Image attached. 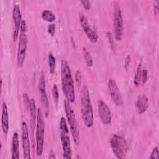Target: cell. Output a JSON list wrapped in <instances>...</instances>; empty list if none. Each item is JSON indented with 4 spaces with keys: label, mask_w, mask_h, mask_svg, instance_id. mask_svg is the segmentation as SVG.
Listing matches in <instances>:
<instances>
[{
    "label": "cell",
    "mask_w": 159,
    "mask_h": 159,
    "mask_svg": "<svg viewBox=\"0 0 159 159\" xmlns=\"http://www.w3.org/2000/svg\"><path fill=\"white\" fill-rule=\"evenodd\" d=\"M61 80L62 91L66 100L71 103L74 102L75 101L74 82L70 68L65 60H63L61 63Z\"/></svg>",
    "instance_id": "obj_1"
},
{
    "label": "cell",
    "mask_w": 159,
    "mask_h": 159,
    "mask_svg": "<svg viewBox=\"0 0 159 159\" xmlns=\"http://www.w3.org/2000/svg\"><path fill=\"white\" fill-rule=\"evenodd\" d=\"M39 90L41 102L45 110V114L47 117L49 113V103H48L47 93L46 91L45 78V75L43 71L41 72V75L39 78Z\"/></svg>",
    "instance_id": "obj_9"
},
{
    "label": "cell",
    "mask_w": 159,
    "mask_h": 159,
    "mask_svg": "<svg viewBox=\"0 0 159 159\" xmlns=\"http://www.w3.org/2000/svg\"><path fill=\"white\" fill-rule=\"evenodd\" d=\"M81 104L83 122L87 127H91L93 126L94 122L93 111L89 92L86 85H84L81 89Z\"/></svg>",
    "instance_id": "obj_2"
},
{
    "label": "cell",
    "mask_w": 159,
    "mask_h": 159,
    "mask_svg": "<svg viewBox=\"0 0 159 159\" xmlns=\"http://www.w3.org/2000/svg\"><path fill=\"white\" fill-rule=\"evenodd\" d=\"M22 143L24 158H30V144L29 140V130L27 123L24 121L22 122Z\"/></svg>",
    "instance_id": "obj_12"
},
{
    "label": "cell",
    "mask_w": 159,
    "mask_h": 159,
    "mask_svg": "<svg viewBox=\"0 0 159 159\" xmlns=\"http://www.w3.org/2000/svg\"><path fill=\"white\" fill-rule=\"evenodd\" d=\"M158 1H155V2H154V4H153V11H154V13L155 15H157L158 12Z\"/></svg>",
    "instance_id": "obj_29"
},
{
    "label": "cell",
    "mask_w": 159,
    "mask_h": 159,
    "mask_svg": "<svg viewBox=\"0 0 159 159\" xmlns=\"http://www.w3.org/2000/svg\"><path fill=\"white\" fill-rule=\"evenodd\" d=\"M148 107V99L144 95H140L138 96L136 101V108L139 114L144 113Z\"/></svg>",
    "instance_id": "obj_16"
},
{
    "label": "cell",
    "mask_w": 159,
    "mask_h": 159,
    "mask_svg": "<svg viewBox=\"0 0 159 159\" xmlns=\"http://www.w3.org/2000/svg\"><path fill=\"white\" fill-rule=\"evenodd\" d=\"M75 78L76 83L78 86H80L81 83H82V79H83V76H82V73L80 70H76L75 72Z\"/></svg>",
    "instance_id": "obj_25"
},
{
    "label": "cell",
    "mask_w": 159,
    "mask_h": 159,
    "mask_svg": "<svg viewBox=\"0 0 159 159\" xmlns=\"http://www.w3.org/2000/svg\"><path fill=\"white\" fill-rule=\"evenodd\" d=\"M150 158L154 159H159V149L158 146L154 147V148L152 151Z\"/></svg>",
    "instance_id": "obj_26"
},
{
    "label": "cell",
    "mask_w": 159,
    "mask_h": 159,
    "mask_svg": "<svg viewBox=\"0 0 159 159\" xmlns=\"http://www.w3.org/2000/svg\"><path fill=\"white\" fill-rule=\"evenodd\" d=\"M11 158L18 159L19 158V135L17 132H14L12 138L11 145Z\"/></svg>",
    "instance_id": "obj_17"
},
{
    "label": "cell",
    "mask_w": 159,
    "mask_h": 159,
    "mask_svg": "<svg viewBox=\"0 0 159 159\" xmlns=\"http://www.w3.org/2000/svg\"><path fill=\"white\" fill-rule=\"evenodd\" d=\"M60 139L62 145L63 156L64 158L69 159L72 158V150L71 141L69 136V129L67 124H62L60 126Z\"/></svg>",
    "instance_id": "obj_7"
},
{
    "label": "cell",
    "mask_w": 159,
    "mask_h": 159,
    "mask_svg": "<svg viewBox=\"0 0 159 159\" xmlns=\"http://www.w3.org/2000/svg\"><path fill=\"white\" fill-rule=\"evenodd\" d=\"M47 31L50 34V35L53 36L55 32V25L53 23L50 24L47 27Z\"/></svg>",
    "instance_id": "obj_27"
},
{
    "label": "cell",
    "mask_w": 159,
    "mask_h": 159,
    "mask_svg": "<svg viewBox=\"0 0 159 159\" xmlns=\"http://www.w3.org/2000/svg\"><path fill=\"white\" fill-rule=\"evenodd\" d=\"M42 18L45 21L52 22L55 20L56 17L52 11L50 10H44L42 12Z\"/></svg>",
    "instance_id": "obj_19"
},
{
    "label": "cell",
    "mask_w": 159,
    "mask_h": 159,
    "mask_svg": "<svg viewBox=\"0 0 159 159\" xmlns=\"http://www.w3.org/2000/svg\"><path fill=\"white\" fill-rule=\"evenodd\" d=\"M52 94H53V98L54 99V101L56 104L58 103V99H59V93H58V87L56 84H54L52 88Z\"/></svg>",
    "instance_id": "obj_24"
},
{
    "label": "cell",
    "mask_w": 159,
    "mask_h": 159,
    "mask_svg": "<svg viewBox=\"0 0 159 159\" xmlns=\"http://www.w3.org/2000/svg\"><path fill=\"white\" fill-rule=\"evenodd\" d=\"M147 78H148V75H147V70L144 68H142L140 74V83L141 84H144L147 81Z\"/></svg>",
    "instance_id": "obj_22"
},
{
    "label": "cell",
    "mask_w": 159,
    "mask_h": 159,
    "mask_svg": "<svg viewBox=\"0 0 159 159\" xmlns=\"http://www.w3.org/2000/svg\"><path fill=\"white\" fill-rule=\"evenodd\" d=\"M98 114L102 122L105 125H109L111 123L112 115L110 108L102 100L99 99L98 101Z\"/></svg>",
    "instance_id": "obj_13"
},
{
    "label": "cell",
    "mask_w": 159,
    "mask_h": 159,
    "mask_svg": "<svg viewBox=\"0 0 159 159\" xmlns=\"http://www.w3.org/2000/svg\"><path fill=\"white\" fill-rule=\"evenodd\" d=\"M28 105H29V112H30L31 128H32V130H33L35 127V124L37 121V109H36L35 101L33 98L29 99Z\"/></svg>",
    "instance_id": "obj_18"
},
{
    "label": "cell",
    "mask_w": 159,
    "mask_h": 159,
    "mask_svg": "<svg viewBox=\"0 0 159 159\" xmlns=\"http://www.w3.org/2000/svg\"><path fill=\"white\" fill-rule=\"evenodd\" d=\"M80 21L82 29L85 32L86 35L90 40V41L93 43H95L97 42L98 39V35L96 30L91 25L90 23L88 21V18L84 14H81L80 16Z\"/></svg>",
    "instance_id": "obj_10"
},
{
    "label": "cell",
    "mask_w": 159,
    "mask_h": 159,
    "mask_svg": "<svg viewBox=\"0 0 159 159\" xmlns=\"http://www.w3.org/2000/svg\"><path fill=\"white\" fill-rule=\"evenodd\" d=\"M83 57L86 62V64L88 66L91 67L93 66V58L92 57L90 54V53L88 51V50L85 48L83 47Z\"/></svg>",
    "instance_id": "obj_21"
},
{
    "label": "cell",
    "mask_w": 159,
    "mask_h": 159,
    "mask_svg": "<svg viewBox=\"0 0 159 159\" xmlns=\"http://www.w3.org/2000/svg\"><path fill=\"white\" fill-rule=\"evenodd\" d=\"M20 31H27V25H26V22L24 20H22L21 25H20Z\"/></svg>",
    "instance_id": "obj_31"
},
{
    "label": "cell",
    "mask_w": 159,
    "mask_h": 159,
    "mask_svg": "<svg viewBox=\"0 0 159 159\" xmlns=\"http://www.w3.org/2000/svg\"><path fill=\"white\" fill-rule=\"evenodd\" d=\"M81 3L82 4L84 8L86 9V10H89L90 9L91 5H90V2L89 1H88V0H82V1H81Z\"/></svg>",
    "instance_id": "obj_28"
},
{
    "label": "cell",
    "mask_w": 159,
    "mask_h": 159,
    "mask_svg": "<svg viewBox=\"0 0 159 159\" xmlns=\"http://www.w3.org/2000/svg\"><path fill=\"white\" fill-rule=\"evenodd\" d=\"M64 107L67 121L70 125V131L73 141L76 145H78L80 141V131L75 113L71 106L70 105V102L66 99L64 101Z\"/></svg>",
    "instance_id": "obj_3"
},
{
    "label": "cell",
    "mask_w": 159,
    "mask_h": 159,
    "mask_svg": "<svg viewBox=\"0 0 159 159\" xmlns=\"http://www.w3.org/2000/svg\"><path fill=\"white\" fill-rule=\"evenodd\" d=\"M27 36L26 31H20L19 43L17 47V63L19 67L22 66L27 52Z\"/></svg>",
    "instance_id": "obj_8"
},
{
    "label": "cell",
    "mask_w": 159,
    "mask_h": 159,
    "mask_svg": "<svg viewBox=\"0 0 159 159\" xmlns=\"http://www.w3.org/2000/svg\"><path fill=\"white\" fill-rule=\"evenodd\" d=\"M12 19L14 21V30L12 34V38L14 40H16L18 37L21 23L22 21L21 11L19 6L17 4L14 6L12 9Z\"/></svg>",
    "instance_id": "obj_14"
},
{
    "label": "cell",
    "mask_w": 159,
    "mask_h": 159,
    "mask_svg": "<svg viewBox=\"0 0 159 159\" xmlns=\"http://www.w3.org/2000/svg\"><path fill=\"white\" fill-rule=\"evenodd\" d=\"M109 143L113 153L117 158L123 159L126 157L129 150V145L123 137L114 134L111 137Z\"/></svg>",
    "instance_id": "obj_4"
},
{
    "label": "cell",
    "mask_w": 159,
    "mask_h": 159,
    "mask_svg": "<svg viewBox=\"0 0 159 159\" xmlns=\"http://www.w3.org/2000/svg\"><path fill=\"white\" fill-rule=\"evenodd\" d=\"M107 37L109 39V43H111V45L112 47L114 46V42H114V40H113L114 38L112 37V34L111 32H107Z\"/></svg>",
    "instance_id": "obj_30"
},
{
    "label": "cell",
    "mask_w": 159,
    "mask_h": 159,
    "mask_svg": "<svg viewBox=\"0 0 159 159\" xmlns=\"http://www.w3.org/2000/svg\"><path fill=\"white\" fill-rule=\"evenodd\" d=\"M130 57L129 55L127 56L125 60V68L126 69H127L129 65V63H130Z\"/></svg>",
    "instance_id": "obj_32"
},
{
    "label": "cell",
    "mask_w": 159,
    "mask_h": 159,
    "mask_svg": "<svg viewBox=\"0 0 159 159\" xmlns=\"http://www.w3.org/2000/svg\"><path fill=\"white\" fill-rule=\"evenodd\" d=\"M114 35L116 40H120L124 32V20L120 6L117 2L114 3L113 10Z\"/></svg>",
    "instance_id": "obj_6"
},
{
    "label": "cell",
    "mask_w": 159,
    "mask_h": 159,
    "mask_svg": "<svg viewBox=\"0 0 159 159\" xmlns=\"http://www.w3.org/2000/svg\"><path fill=\"white\" fill-rule=\"evenodd\" d=\"M142 68V65H141V63H139L137 66V71L135 73V78H134V83L136 86H139V84H140V74Z\"/></svg>",
    "instance_id": "obj_23"
},
{
    "label": "cell",
    "mask_w": 159,
    "mask_h": 159,
    "mask_svg": "<svg viewBox=\"0 0 159 159\" xmlns=\"http://www.w3.org/2000/svg\"><path fill=\"white\" fill-rule=\"evenodd\" d=\"M1 127L3 132L6 134L9 131V121L7 106L6 103L3 101L2 105V116H1Z\"/></svg>",
    "instance_id": "obj_15"
},
{
    "label": "cell",
    "mask_w": 159,
    "mask_h": 159,
    "mask_svg": "<svg viewBox=\"0 0 159 159\" xmlns=\"http://www.w3.org/2000/svg\"><path fill=\"white\" fill-rule=\"evenodd\" d=\"M49 158H55V152L53 151V150H51L49 153Z\"/></svg>",
    "instance_id": "obj_33"
},
{
    "label": "cell",
    "mask_w": 159,
    "mask_h": 159,
    "mask_svg": "<svg viewBox=\"0 0 159 159\" xmlns=\"http://www.w3.org/2000/svg\"><path fill=\"white\" fill-rule=\"evenodd\" d=\"M48 66H49V71L51 74H53L55 70V64H56V60L55 57L53 56V53L50 52L48 55Z\"/></svg>",
    "instance_id": "obj_20"
},
{
    "label": "cell",
    "mask_w": 159,
    "mask_h": 159,
    "mask_svg": "<svg viewBox=\"0 0 159 159\" xmlns=\"http://www.w3.org/2000/svg\"><path fill=\"white\" fill-rule=\"evenodd\" d=\"M107 86L109 95L112 102L117 106H122L124 103V100L116 82L114 80L111 79L108 81Z\"/></svg>",
    "instance_id": "obj_11"
},
{
    "label": "cell",
    "mask_w": 159,
    "mask_h": 159,
    "mask_svg": "<svg viewBox=\"0 0 159 159\" xmlns=\"http://www.w3.org/2000/svg\"><path fill=\"white\" fill-rule=\"evenodd\" d=\"M45 135V122L43 113L40 108L37 109V121H36V152L38 156H40L43 152Z\"/></svg>",
    "instance_id": "obj_5"
}]
</instances>
